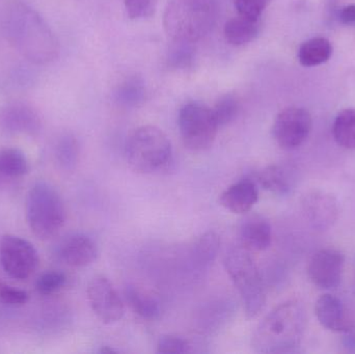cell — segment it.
<instances>
[{
	"instance_id": "3",
	"label": "cell",
	"mask_w": 355,
	"mask_h": 354,
	"mask_svg": "<svg viewBox=\"0 0 355 354\" xmlns=\"http://www.w3.org/2000/svg\"><path fill=\"white\" fill-rule=\"evenodd\" d=\"M225 266L239 293L246 316L252 319L266 303L264 283L256 262L245 247L233 245L225 254Z\"/></svg>"
},
{
	"instance_id": "9",
	"label": "cell",
	"mask_w": 355,
	"mask_h": 354,
	"mask_svg": "<svg viewBox=\"0 0 355 354\" xmlns=\"http://www.w3.org/2000/svg\"><path fill=\"white\" fill-rule=\"evenodd\" d=\"M87 299L94 313L103 324H114L124 316V303L112 283L105 276L92 278L87 286Z\"/></svg>"
},
{
	"instance_id": "19",
	"label": "cell",
	"mask_w": 355,
	"mask_h": 354,
	"mask_svg": "<svg viewBox=\"0 0 355 354\" xmlns=\"http://www.w3.org/2000/svg\"><path fill=\"white\" fill-rule=\"evenodd\" d=\"M257 181L263 188L277 195H288L293 186V180L288 170L277 164L261 170L257 176Z\"/></svg>"
},
{
	"instance_id": "10",
	"label": "cell",
	"mask_w": 355,
	"mask_h": 354,
	"mask_svg": "<svg viewBox=\"0 0 355 354\" xmlns=\"http://www.w3.org/2000/svg\"><path fill=\"white\" fill-rule=\"evenodd\" d=\"M345 257L336 249H323L314 254L308 266V276L321 290H335L343 278Z\"/></svg>"
},
{
	"instance_id": "31",
	"label": "cell",
	"mask_w": 355,
	"mask_h": 354,
	"mask_svg": "<svg viewBox=\"0 0 355 354\" xmlns=\"http://www.w3.org/2000/svg\"><path fill=\"white\" fill-rule=\"evenodd\" d=\"M177 47L173 50L172 55L170 56V62L175 68H186L191 64L193 60V54L190 49L189 43H178Z\"/></svg>"
},
{
	"instance_id": "32",
	"label": "cell",
	"mask_w": 355,
	"mask_h": 354,
	"mask_svg": "<svg viewBox=\"0 0 355 354\" xmlns=\"http://www.w3.org/2000/svg\"><path fill=\"white\" fill-rule=\"evenodd\" d=\"M340 20L343 24L355 25V4H349L342 8Z\"/></svg>"
},
{
	"instance_id": "33",
	"label": "cell",
	"mask_w": 355,
	"mask_h": 354,
	"mask_svg": "<svg viewBox=\"0 0 355 354\" xmlns=\"http://www.w3.org/2000/svg\"><path fill=\"white\" fill-rule=\"evenodd\" d=\"M344 346H345L348 351L355 353V328L344 333Z\"/></svg>"
},
{
	"instance_id": "1",
	"label": "cell",
	"mask_w": 355,
	"mask_h": 354,
	"mask_svg": "<svg viewBox=\"0 0 355 354\" xmlns=\"http://www.w3.org/2000/svg\"><path fill=\"white\" fill-rule=\"evenodd\" d=\"M306 324L308 316L300 301L281 303L257 326L252 347L262 354L297 353L306 334Z\"/></svg>"
},
{
	"instance_id": "7",
	"label": "cell",
	"mask_w": 355,
	"mask_h": 354,
	"mask_svg": "<svg viewBox=\"0 0 355 354\" xmlns=\"http://www.w3.org/2000/svg\"><path fill=\"white\" fill-rule=\"evenodd\" d=\"M0 263L10 278L24 281L37 269L39 254L29 241L15 235H4L0 242Z\"/></svg>"
},
{
	"instance_id": "27",
	"label": "cell",
	"mask_w": 355,
	"mask_h": 354,
	"mask_svg": "<svg viewBox=\"0 0 355 354\" xmlns=\"http://www.w3.org/2000/svg\"><path fill=\"white\" fill-rule=\"evenodd\" d=\"M270 2L271 0H235V8L239 16L258 21Z\"/></svg>"
},
{
	"instance_id": "5",
	"label": "cell",
	"mask_w": 355,
	"mask_h": 354,
	"mask_svg": "<svg viewBox=\"0 0 355 354\" xmlns=\"http://www.w3.org/2000/svg\"><path fill=\"white\" fill-rule=\"evenodd\" d=\"M26 220L31 232L42 240L55 236L66 222L64 201L55 188L40 181L29 189Z\"/></svg>"
},
{
	"instance_id": "21",
	"label": "cell",
	"mask_w": 355,
	"mask_h": 354,
	"mask_svg": "<svg viewBox=\"0 0 355 354\" xmlns=\"http://www.w3.org/2000/svg\"><path fill=\"white\" fill-rule=\"evenodd\" d=\"M334 139L340 147L355 150V109L347 108L336 116L333 125Z\"/></svg>"
},
{
	"instance_id": "23",
	"label": "cell",
	"mask_w": 355,
	"mask_h": 354,
	"mask_svg": "<svg viewBox=\"0 0 355 354\" xmlns=\"http://www.w3.org/2000/svg\"><path fill=\"white\" fill-rule=\"evenodd\" d=\"M212 110L218 126H225L237 118L239 112V102L236 99L235 96L225 94L219 98Z\"/></svg>"
},
{
	"instance_id": "4",
	"label": "cell",
	"mask_w": 355,
	"mask_h": 354,
	"mask_svg": "<svg viewBox=\"0 0 355 354\" xmlns=\"http://www.w3.org/2000/svg\"><path fill=\"white\" fill-rule=\"evenodd\" d=\"M172 143L156 126H141L127 137L126 161L139 174H153L164 170L172 159Z\"/></svg>"
},
{
	"instance_id": "2",
	"label": "cell",
	"mask_w": 355,
	"mask_h": 354,
	"mask_svg": "<svg viewBox=\"0 0 355 354\" xmlns=\"http://www.w3.org/2000/svg\"><path fill=\"white\" fill-rule=\"evenodd\" d=\"M214 0H168L164 25L178 43H194L208 35L216 20Z\"/></svg>"
},
{
	"instance_id": "22",
	"label": "cell",
	"mask_w": 355,
	"mask_h": 354,
	"mask_svg": "<svg viewBox=\"0 0 355 354\" xmlns=\"http://www.w3.org/2000/svg\"><path fill=\"white\" fill-rule=\"evenodd\" d=\"M26 156L20 150L6 148L0 150V174L10 178H18L28 172Z\"/></svg>"
},
{
	"instance_id": "6",
	"label": "cell",
	"mask_w": 355,
	"mask_h": 354,
	"mask_svg": "<svg viewBox=\"0 0 355 354\" xmlns=\"http://www.w3.org/2000/svg\"><path fill=\"white\" fill-rule=\"evenodd\" d=\"M178 125L184 145L193 152L208 150L219 129L212 108L200 102L185 104L180 109Z\"/></svg>"
},
{
	"instance_id": "16",
	"label": "cell",
	"mask_w": 355,
	"mask_h": 354,
	"mask_svg": "<svg viewBox=\"0 0 355 354\" xmlns=\"http://www.w3.org/2000/svg\"><path fill=\"white\" fill-rule=\"evenodd\" d=\"M125 297L131 309L139 317L149 321L159 318L162 314V305L151 293L135 285H129L125 290Z\"/></svg>"
},
{
	"instance_id": "20",
	"label": "cell",
	"mask_w": 355,
	"mask_h": 354,
	"mask_svg": "<svg viewBox=\"0 0 355 354\" xmlns=\"http://www.w3.org/2000/svg\"><path fill=\"white\" fill-rule=\"evenodd\" d=\"M220 249V237L213 231L202 234L192 247L191 255L194 263L200 267H207L216 259Z\"/></svg>"
},
{
	"instance_id": "11",
	"label": "cell",
	"mask_w": 355,
	"mask_h": 354,
	"mask_svg": "<svg viewBox=\"0 0 355 354\" xmlns=\"http://www.w3.org/2000/svg\"><path fill=\"white\" fill-rule=\"evenodd\" d=\"M302 209L311 226L318 231L331 229L339 218V203L331 193L312 191L302 200Z\"/></svg>"
},
{
	"instance_id": "26",
	"label": "cell",
	"mask_w": 355,
	"mask_h": 354,
	"mask_svg": "<svg viewBox=\"0 0 355 354\" xmlns=\"http://www.w3.org/2000/svg\"><path fill=\"white\" fill-rule=\"evenodd\" d=\"M66 282V274H62V272L51 270L40 276L37 282V290L43 295L52 294L62 289Z\"/></svg>"
},
{
	"instance_id": "30",
	"label": "cell",
	"mask_w": 355,
	"mask_h": 354,
	"mask_svg": "<svg viewBox=\"0 0 355 354\" xmlns=\"http://www.w3.org/2000/svg\"><path fill=\"white\" fill-rule=\"evenodd\" d=\"M29 295L26 291L14 288L6 283L0 282V301L6 305L23 306L28 301Z\"/></svg>"
},
{
	"instance_id": "17",
	"label": "cell",
	"mask_w": 355,
	"mask_h": 354,
	"mask_svg": "<svg viewBox=\"0 0 355 354\" xmlns=\"http://www.w3.org/2000/svg\"><path fill=\"white\" fill-rule=\"evenodd\" d=\"M260 29L261 20H252L238 15L225 23L223 33L231 45L242 46L254 41L260 33Z\"/></svg>"
},
{
	"instance_id": "24",
	"label": "cell",
	"mask_w": 355,
	"mask_h": 354,
	"mask_svg": "<svg viewBox=\"0 0 355 354\" xmlns=\"http://www.w3.org/2000/svg\"><path fill=\"white\" fill-rule=\"evenodd\" d=\"M143 82L139 78L128 79L123 83L118 91V100L127 106H135L141 103L144 99Z\"/></svg>"
},
{
	"instance_id": "29",
	"label": "cell",
	"mask_w": 355,
	"mask_h": 354,
	"mask_svg": "<svg viewBox=\"0 0 355 354\" xmlns=\"http://www.w3.org/2000/svg\"><path fill=\"white\" fill-rule=\"evenodd\" d=\"M58 160L64 168L71 170L76 166L78 158V145L72 139H66L58 148Z\"/></svg>"
},
{
	"instance_id": "28",
	"label": "cell",
	"mask_w": 355,
	"mask_h": 354,
	"mask_svg": "<svg viewBox=\"0 0 355 354\" xmlns=\"http://www.w3.org/2000/svg\"><path fill=\"white\" fill-rule=\"evenodd\" d=\"M191 345L187 340L177 336L160 337L157 343V353L160 354H183L191 351Z\"/></svg>"
},
{
	"instance_id": "15",
	"label": "cell",
	"mask_w": 355,
	"mask_h": 354,
	"mask_svg": "<svg viewBox=\"0 0 355 354\" xmlns=\"http://www.w3.org/2000/svg\"><path fill=\"white\" fill-rule=\"evenodd\" d=\"M258 200V187L250 179L231 185L220 195L221 206L235 214L248 213L256 205Z\"/></svg>"
},
{
	"instance_id": "18",
	"label": "cell",
	"mask_w": 355,
	"mask_h": 354,
	"mask_svg": "<svg viewBox=\"0 0 355 354\" xmlns=\"http://www.w3.org/2000/svg\"><path fill=\"white\" fill-rule=\"evenodd\" d=\"M333 55V45L323 37H312L304 42L298 49V60L304 67H316L324 64Z\"/></svg>"
},
{
	"instance_id": "14",
	"label": "cell",
	"mask_w": 355,
	"mask_h": 354,
	"mask_svg": "<svg viewBox=\"0 0 355 354\" xmlns=\"http://www.w3.org/2000/svg\"><path fill=\"white\" fill-rule=\"evenodd\" d=\"M239 237L240 245L248 251H266L272 241V229L266 218L252 214L242 220Z\"/></svg>"
},
{
	"instance_id": "13",
	"label": "cell",
	"mask_w": 355,
	"mask_h": 354,
	"mask_svg": "<svg viewBox=\"0 0 355 354\" xmlns=\"http://www.w3.org/2000/svg\"><path fill=\"white\" fill-rule=\"evenodd\" d=\"M58 256L71 267H85L97 259V245L91 237L77 233L67 237L60 243Z\"/></svg>"
},
{
	"instance_id": "25",
	"label": "cell",
	"mask_w": 355,
	"mask_h": 354,
	"mask_svg": "<svg viewBox=\"0 0 355 354\" xmlns=\"http://www.w3.org/2000/svg\"><path fill=\"white\" fill-rule=\"evenodd\" d=\"M159 0H124L127 15L132 20L154 16Z\"/></svg>"
},
{
	"instance_id": "12",
	"label": "cell",
	"mask_w": 355,
	"mask_h": 354,
	"mask_svg": "<svg viewBox=\"0 0 355 354\" xmlns=\"http://www.w3.org/2000/svg\"><path fill=\"white\" fill-rule=\"evenodd\" d=\"M315 314L319 324L331 332L344 334L355 328L345 306L335 295H321L315 303Z\"/></svg>"
},
{
	"instance_id": "8",
	"label": "cell",
	"mask_w": 355,
	"mask_h": 354,
	"mask_svg": "<svg viewBox=\"0 0 355 354\" xmlns=\"http://www.w3.org/2000/svg\"><path fill=\"white\" fill-rule=\"evenodd\" d=\"M312 126V116L306 108H285L275 118L273 137L282 149L295 150L308 139Z\"/></svg>"
}]
</instances>
